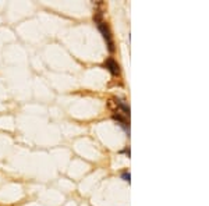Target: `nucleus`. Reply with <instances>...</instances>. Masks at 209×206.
Here are the masks:
<instances>
[{
  "instance_id": "obj_1",
  "label": "nucleus",
  "mask_w": 209,
  "mask_h": 206,
  "mask_svg": "<svg viewBox=\"0 0 209 206\" xmlns=\"http://www.w3.org/2000/svg\"><path fill=\"white\" fill-rule=\"evenodd\" d=\"M98 24V30L101 31V33L103 35L104 40H106V43H108V49L109 52H115V43H113V38H112V32L110 30H109L108 24L104 23V21H99Z\"/></svg>"
},
{
  "instance_id": "obj_2",
  "label": "nucleus",
  "mask_w": 209,
  "mask_h": 206,
  "mask_svg": "<svg viewBox=\"0 0 209 206\" xmlns=\"http://www.w3.org/2000/svg\"><path fill=\"white\" fill-rule=\"evenodd\" d=\"M104 67H106L113 75H119V74H120V67H119L117 61H116L113 57H108V59H106V61H104Z\"/></svg>"
},
{
  "instance_id": "obj_3",
  "label": "nucleus",
  "mask_w": 209,
  "mask_h": 206,
  "mask_svg": "<svg viewBox=\"0 0 209 206\" xmlns=\"http://www.w3.org/2000/svg\"><path fill=\"white\" fill-rule=\"evenodd\" d=\"M113 118H115V120H117V121H120V124L123 125V127L127 128V118H126V117H123V116H120L117 113V114H113Z\"/></svg>"
},
{
  "instance_id": "obj_4",
  "label": "nucleus",
  "mask_w": 209,
  "mask_h": 206,
  "mask_svg": "<svg viewBox=\"0 0 209 206\" xmlns=\"http://www.w3.org/2000/svg\"><path fill=\"white\" fill-rule=\"evenodd\" d=\"M121 178H123L124 181H127V183H130V178H131L130 173H128V171H124V173L121 174Z\"/></svg>"
}]
</instances>
